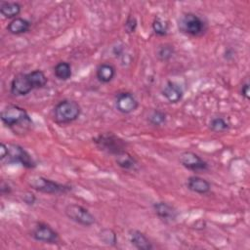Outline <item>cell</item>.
I'll return each instance as SVG.
<instances>
[{
    "instance_id": "cell-1",
    "label": "cell",
    "mask_w": 250,
    "mask_h": 250,
    "mask_svg": "<svg viewBox=\"0 0 250 250\" xmlns=\"http://www.w3.org/2000/svg\"><path fill=\"white\" fill-rule=\"evenodd\" d=\"M0 118L6 127L18 135H24L33 127V121L28 112L16 104L5 106L0 113Z\"/></svg>"
},
{
    "instance_id": "cell-2",
    "label": "cell",
    "mask_w": 250,
    "mask_h": 250,
    "mask_svg": "<svg viewBox=\"0 0 250 250\" xmlns=\"http://www.w3.org/2000/svg\"><path fill=\"white\" fill-rule=\"evenodd\" d=\"M48 78L41 69H34L27 73H19L11 81L10 92L13 96L22 97L34 89L46 86Z\"/></svg>"
},
{
    "instance_id": "cell-3",
    "label": "cell",
    "mask_w": 250,
    "mask_h": 250,
    "mask_svg": "<svg viewBox=\"0 0 250 250\" xmlns=\"http://www.w3.org/2000/svg\"><path fill=\"white\" fill-rule=\"evenodd\" d=\"M81 111L82 109L78 102L69 99L62 100L54 106V121L60 125L70 124L80 117Z\"/></svg>"
},
{
    "instance_id": "cell-4",
    "label": "cell",
    "mask_w": 250,
    "mask_h": 250,
    "mask_svg": "<svg viewBox=\"0 0 250 250\" xmlns=\"http://www.w3.org/2000/svg\"><path fill=\"white\" fill-rule=\"evenodd\" d=\"M178 29L185 35L199 37L207 31L208 25L200 16L192 12H188L179 18Z\"/></svg>"
},
{
    "instance_id": "cell-5",
    "label": "cell",
    "mask_w": 250,
    "mask_h": 250,
    "mask_svg": "<svg viewBox=\"0 0 250 250\" xmlns=\"http://www.w3.org/2000/svg\"><path fill=\"white\" fill-rule=\"evenodd\" d=\"M93 143L100 150L114 156L125 152L128 146L125 140L111 132L101 133L97 135L93 138Z\"/></svg>"
},
{
    "instance_id": "cell-6",
    "label": "cell",
    "mask_w": 250,
    "mask_h": 250,
    "mask_svg": "<svg viewBox=\"0 0 250 250\" xmlns=\"http://www.w3.org/2000/svg\"><path fill=\"white\" fill-rule=\"evenodd\" d=\"M28 185L31 188L46 194H65L72 189L69 185L61 184L43 176H31L28 179Z\"/></svg>"
},
{
    "instance_id": "cell-7",
    "label": "cell",
    "mask_w": 250,
    "mask_h": 250,
    "mask_svg": "<svg viewBox=\"0 0 250 250\" xmlns=\"http://www.w3.org/2000/svg\"><path fill=\"white\" fill-rule=\"evenodd\" d=\"M1 162L7 164H21L26 169H34L37 165L27 150L17 144H8V154Z\"/></svg>"
},
{
    "instance_id": "cell-8",
    "label": "cell",
    "mask_w": 250,
    "mask_h": 250,
    "mask_svg": "<svg viewBox=\"0 0 250 250\" xmlns=\"http://www.w3.org/2000/svg\"><path fill=\"white\" fill-rule=\"evenodd\" d=\"M64 214L70 221L83 227H91L96 223L95 216L87 208L76 203L66 205Z\"/></svg>"
},
{
    "instance_id": "cell-9",
    "label": "cell",
    "mask_w": 250,
    "mask_h": 250,
    "mask_svg": "<svg viewBox=\"0 0 250 250\" xmlns=\"http://www.w3.org/2000/svg\"><path fill=\"white\" fill-rule=\"evenodd\" d=\"M30 235L35 241L47 244H58L61 241L58 231L44 222H38L32 229Z\"/></svg>"
},
{
    "instance_id": "cell-10",
    "label": "cell",
    "mask_w": 250,
    "mask_h": 250,
    "mask_svg": "<svg viewBox=\"0 0 250 250\" xmlns=\"http://www.w3.org/2000/svg\"><path fill=\"white\" fill-rule=\"evenodd\" d=\"M180 164L192 172H203L209 169V164L193 151H184L179 157Z\"/></svg>"
},
{
    "instance_id": "cell-11",
    "label": "cell",
    "mask_w": 250,
    "mask_h": 250,
    "mask_svg": "<svg viewBox=\"0 0 250 250\" xmlns=\"http://www.w3.org/2000/svg\"><path fill=\"white\" fill-rule=\"evenodd\" d=\"M115 107L123 114H130L139 107V101L136 96L129 91L118 92L115 96Z\"/></svg>"
},
{
    "instance_id": "cell-12",
    "label": "cell",
    "mask_w": 250,
    "mask_h": 250,
    "mask_svg": "<svg viewBox=\"0 0 250 250\" xmlns=\"http://www.w3.org/2000/svg\"><path fill=\"white\" fill-rule=\"evenodd\" d=\"M152 208L156 216L166 224L175 222L179 216L178 210L165 201L154 202L152 204Z\"/></svg>"
},
{
    "instance_id": "cell-13",
    "label": "cell",
    "mask_w": 250,
    "mask_h": 250,
    "mask_svg": "<svg viewBox=\"0 0 250 250\" xmlns=\"http://www.w3.org/2000/svg\"><path fill=\"white\" fill-rule=\"evenodd\" d=\"M161 94L169 104H177L183 99L184 90L180 84L169 80L162 88Z\"/></svg>"
},
{
    "instance_id": "cell-14",
    "label": "cell",
    "mask_w": 250,
    "mask_h": 250,
    "mask_svg": "<svg viewBox=\"0 0 250 250\" xmlns=\"http://www.w3.org/2000/svg\"><path fill=\"white\" fill-rule=\"evenodd\" d=\"M187 188L198 194H207L211 190V184L199 176H190L187 180Z\"/></svg>"
},
{
    "instance_id": "cell-15",
    "label": "cell",
    "mask_w": 250,
    "mask_h": 250,
    "mask_svg": "<svg viewBox=\"0 0 250 250\" xmlns=\"http://www.w3.org/2000/svg\"><path fill=\"white\" fill-rule=\"evenodd\" d=\"M129 241L133 247L138 250H151L153 245L145 233L138 229H131L129 231Z\"/></svg>"
},
{
    "instance_id": "cell-16",
    "label": "cell",
    "mask_w": 250,
    "mask_h": 250,
    "mask_svg": "<svg viewBox=\"0 0 250 250\" xmlns=\"http://www.w3.org/2000/svg\"><path fill=\"white\" fill-rule=\"evenodd\" d=\"M116 75V68L109 62H102L96 68V77L103 83L107 84L113 80Z\"/></svg>"
},
{
    "instance_id": "cell-17",
    "label": "cell",
    "mask_w": 250,
    "mask_h": 250,
    "mask_svg": "<svg viewBox=\"0 0 250 250\" xmlns=\"http://www.w3.org/2000/svg\"><path fill=\"white\" fill-rule=\"evenodd\" d=\"M31 26V22L24 19V18H21L18 17L14 20H12L8 25H7V30L9 33L13 34V35H20V34H23L26 33L29 28Z\"/></svg>"
},
{
    "instance_id": "cell-18",
    "label": "cell",
    "mask_w": 250,
    "mask_h": 250,
    "mask_svg": "<svg viewBox=\"0 0 250 250\" xmlns=\"http://www.w3.org/2000/svg\"><path fill=\"white\" fill-rule=\"evenodd\" d=\"M21 12V5L19 2L1 1L0 13L6 19H16Z\"/></svg>"
},
{
    "instance_id": "cell-19",
    "label": "cell",
    "mask_w": 250,
    "mask_h": 250,
    "mask_svg": "<svg viewBox=\"0 0 250 250\" xmlns=\"http://www.w3.org/2000/svg\"><path fill=\"white\" fill-rule=\"evenodd\" d=\"M115 162L117 166L126 171H134L138 169V161L127 151L115 156Z\"/></svg>"
},
{
    "instance_id": "cell-20",
    "label": "cell",
    "mask_w": 250,
    "mask_h": 250,
    "mask_svg": "<svg viewBox=\"0 0 250 250\" xmlns=\"http://www.w3.org/2000/svg\"><path fill=\"white\" fill-rule=\"evenodd\" d=\"M54 74L61 81H66L72 76L71 64L68 62H59L54 66Z\"/></svg>"
},
{
    "instance_id": "cell-21",
    "label": "cell",
    "mask_w": 250,
    "mask_h": 250,
    "mask_svg": "<svg viewBox=\"0 0 250 250\" xmlns=\"http://www.w3.org/2000/svg\"><path fill=\"white\" fill-rule=\"evenodd\" d=\"M175 55V48L172 44L164 43L158 46L156 51V57L160 62H166L170 61Z\"/></svg>"
},
{
    "instance_id": "cell-22",
    "label": "cell",
    "mask_w": 250,
    "mask_h": 250,
    "mask_svg": "<svg viewBox=\"0 0 250 250\" xmlns=\"http://www.w3.org/2000/svg\"><path fill=\"white\" fill-rule=\"evenodd\" d=\"M147 121L152 126H162L167 121V114L160 109H152L147 115Z\"/></svg>"
},
{
    "instance_id": "cell-23",
    "label": "cell",
    "mask_w": 250,
    "mask_h": 250,
    "mask_svg": "<svg viewBox=\"0 0 250 250\" xmlns=\"http://www.w3.org/2000/svg\"><path fill=\"white\" fill-rule=\"evenodd\" d=\"M229 123L222 116L213 117L209 122V129L215 133H223L229 129Z\"/></svg>"
},
{
    "instance_id": "cell-24",
    "label": "cell",
    "mask_w": 250,
    "mask_h": 250,
    "mask_svg": "<svg viewBox=\"0 0 250 250\" xmlns=\"http://www.w3.org/2000/svg\"><path fill=\"white\" fill-rule=\"evenodd\" d=\"M151 28H152V31L155 35L163 37V36H166L168 34L169 24L166 21H164L160 17H155L152 21Z\"/></svg>"
},
{
    "instance_id": "cell-25",
    "label": "cell",
    "mask_w": 250,
    "mask_h": 250,
    "mask_svg": "<svg viewBox=\"0 0 250 250\" xmlns=\"http://www.w3.org/2000/svg\"><path fill=\"white\" fill-rule=\"evenodd\" d=\"M99 236L101 241L105 245L114 246L117 243V234L112 229H109V228L103 229L100 231Z\"/></svg>"
},
{
    "instance_id": "cell-26",
    "label": "cell",
    "mask_w": 250,
    "mask_h": 250,
    "mask_svg": "<svg viewBox=\"0 0 250 250\" xmlns=\"http://www.w3.org/2000/svg\"><path fill=\"white\" fill-rule=\"evenodd\" d=\"M137 27H138L137 19L134 16L129 15L124 22V29L126 31V33H128V34L134 33L137 30Z\"/></svg>"
},
{
    "instance_id": "cell-27",
    "label": "cell",
    "mask_w": 250,
    "mask_h": 250,
    "mask_svg": "<svg viewBox=\"0 0 250 250\" xmlns=\"http://www.w3.org/2000/svg\"><path fill=\"white\" fill-rule=\"evenodd\" d=\"M250 84L248 80H245V82L242 83V85L240 86V95L245 99V100H249L250 99V88H249Z\"/></svg>"
},
{
    "instance_id": "cell-28",
    "label": "cell",
    "mask_w": 250,
    "mask_h": 250,
    "mask_svg": "<svg viewBox=\"0 0 250 250\" xmlns=\"http://www.w3.org/2000/svg\"><path fill=\"white\" fill-rule=\"evenodd\" d=\"M22 200L23 202L26 204V205H29V206H32L35 204L36 202V196L30 192V191H26L25 193H23L22 195Z\"/></svg>"
},
{
    "instance_id": "cell-29",
    "label": "cell",
    "mask_w": 250,
    "mask_h": 250,
    "mask_svg": "<svg viewBox=\"0 0 250 250\" xmlns=\"http://www.w3.org/2000/svg\"><path fill=\"white\" fill-rule=\"evenodd\" d=\"M0 192L2 195H7L10 194L12 192V188L10 187V185L4 181L1 182V186H0Z\"/></svg>"
},
{
    "instance_id": "cell-30",
    "label": "cell",
    "mask_w": 250,
    "mask_h": 250,
    "mask_svg": "<svg viewBox=\"0 0 250 250\" xmlns=\"http://www.w3.org/2000/svg\"><path fill=\"white\" fill-rule=\"evenodd\" d=\"M8 154V145L1 143L0 145V161H3Z\"/></svg>"
}]
</instances>
